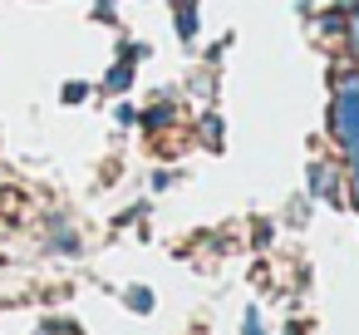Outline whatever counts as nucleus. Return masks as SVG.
Segmentation results:
<instances>
[{"instance_id":"f257e3e1","label":"nucleus","mask_w":359,"mask_h":335,"mask_svg":"<svg viewBox=\"0 0 359 335\" xmlns=\"http://www.w3.org/2000/svg\"><path fill=\"white\" fill-rule=\"evenodd\" d=\"M310 192H315V197L334 192V173H330V168H315V178H310Z\"/></svg>"},{"instance_id":"f03ea898","label":"nucleus","mask_w":359,"mask_h":335,"mask_svg":"<svg viewBox=\"0 0 359 335\" xmlns=\"http://www.w3.org/2000/svg\"><path fill=\"white\" fill-rule=\"evenodd\" d=\"M128 60H133V50H128ZM128 60L109 74V89H128V79H133V65H128Z\"/></svg>"},{"instance_id":"7ed1b4c3","label":"nucleus","mask_w":359,"mask_h":335,"mask_svg":"<svg viewBox=\"0 0 359 335\" xmlns=\"http://www.w3.org/2000/svg\"><path fill=\"white\" fill-rule=\"evenodd\" d=\"M128 301H133V310H153V296H148V291H143V286H138V291H133V296H128Z\"/></svg>"},{"instance_id":"20e7f679","label":"nucleus","mask_w":359,"mask_h":335,"mask_svg":"<svg viewBox=\"0 0 359 335\" xmlns=\"http://www.w3.org/2000/svg\"><path fill=\"white\" fill-rule=\"evenodd\" d=\"M84 94H89V89H84V84H69V89H65V104H79V99H84Z\"/></svg>"},{"instance_id":"39448f33","label":"nucleus","mask_w":359,"mask_h":335,"mask_svg":"<svg viewBox=\"0 0 359 335\" xmlns=\"http://www.w3.org/2000/svg\"><path fill=\"white\" fill-rule=\"evenodd\" d=\"M349 45H354V55H359V15H349Z\"/></svg>"},{"instance_id":"423d86ee","label":"nucleus","mask_w":359,"mask_h":335,"mask_svg":"<svg viewBox=\"0 0 359 335\" xmlns=\"http://www.w3.org/2000/svg\"><path fill=\"white\" fill-rule=\"evenodd\" d=\"M246 335H261V325H256V315H246Z\"/></svg>"}]
</instances>
